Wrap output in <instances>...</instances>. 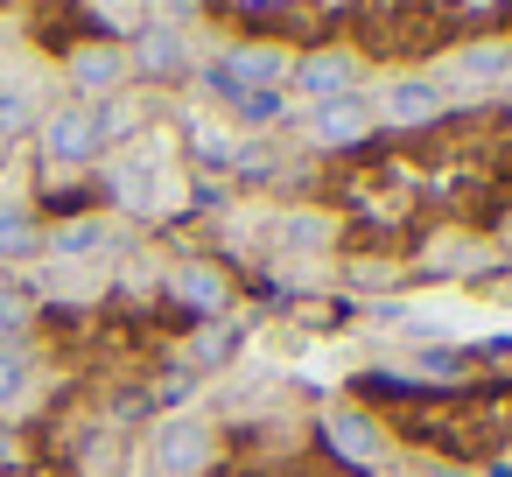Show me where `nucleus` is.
Here are the masks:
<instances>
[{"label":"nucleus","mask_w":512,"mask_h":477,"mask_svg":"<svg viewBox=\"0 0 512 477\" xmlns=\"http://www.w3.org/2000/svg\"><path fill=\"white\" fill-rule=\"evenodd\" d=\"M120 78H127V57H120L113 43H85V50L71 57V85H78V92H92V99H99V92H113Z\"/></svg>","instance_id":"nucleus-7"},{"label":"nucleus","mask_w":512,"mask_h":477,"mask_svg":"<svg viewBox=\"0 0 512 477\" xmlns=\"http://www.w3.org/2000/svg\"><path fill=\"white\" fill-rule=\"evenodd\" d=\"M288 246L323 253V246H330V225H323V218H288Z\"/></svg>","instance_id":"nucleus-17"},{"label":"nucleus","mask_w":512,"mask_h":477,"mask_svg":"<svg viewBox=\"0 0 512 477\" xmlns=\"http://www.w3.org/2000/svg\"><path fill=\"white\" fill-rule=\"evenodd\" d=\"M99 148H106V141H99V113L64 106V113L43 120V155H50V162H92Z\"/></svg>","instance_id":"nucleus-1"},{"label":"nucleus","mask_w":512,"mask_h":477,"mask_svg":"<svg viewBox=\"0 0 512 477\" xmlns=\"http://www.w3.org/2000/svg\"><path fill=\"white\" fill-rule=\"evenodd\" d=\"M176 295H183L190 309H218V302H225V281H218L211 267H176Z\"/></svg>","instance_id":"nucleus-13"},{"label":"nucleus","mask_w":512,"mask_h":477,"mask_svg":"<svg viewBox=\"0 0 512 477\" xmlns=\"http://www.w3.org/2000/svg\"><path fill=\"white\" fill-rule=\"evenodd\" d=\"M29 393V358L22 351H0V407H15Z\"/></svg>","instance_id":"nucleus-15"},{"label":"nucleus","mask_w":512,"mask_h":477,"mask_svg":"<svg viewBox=\"0 0 512 477\" xmlns=\"http://www.w3.org/2000/svg\"><path fill=\"white\" fill-rule=\"evenodd\" d=\"M190 141H197L211 162H232V155H239V141H232L225 127H211V120H197V127H190Z\"/></svg>","instance_id":"nucleus-16"},{"label":"nucleus","mask_w":512,"mask_h":477,"mask_svg":"<svg viewBox=\"0 0 512 477\" xmlns=\"http://www.w3.org/2000/svg\"><path fill=\"white\" fill-rule=\"evenodd\" d=\"M36 246H43V232H36L29 204H0V260H29Z\"/></svg>","instance_id":"nucleus-10"},{"label":"nucleus","mask_w":512,"mask_h":477,"mask_svg":"<svg viewBox=\"0 0 512 477\" xmlns=\"http://www.w3.org/2000/svg\"><path fill=\"white\" fill-rule=\"evenodd\" d=\"M449 71H456V85H498L512 71V43H470L449 57Z\"/></svg>","instance_id":"nucleus-9"},{"label":"nucleus","mask_w":512,"mask_h":477,"mask_svg":"<svg viewBox=\"0 0 512 477\" xmlns=\"http://www.w3.org/2000/svg\"><path fill=\"white\" fill-rule=\"evenodd\" d=\"M351 78H358V57L323 50V57H309V64L295 71V92L316 99V106H330V99H351Z\"/></svg>","instance_id":"nucleus-5"},{"label":"nucleus","mask_w":512,"mask_h":477,"mask_svg":"<svg viewBox=\"0 0 512 477\" xmlns=\"http://www.w3.org/2000/svg\"><path fill=\"white\" fill-rule=\"evenodd\" d=\"M442 113V85L435 78H386V92H379V120H393V127H421V120H435Z\"/></svg>","instance_id":"nucleus-3"},{"label":"nucleus","mask_w":512,"mask_h":477,"mask_svg":"<svg viewBox=\"0 0 512 477\" xmlns=\"http://www.w3.org/2000/svg\"><path fill=\"white\" fill-rule=\"evenodd\" d=\"M372 127H379V113H372L365 99H330V106H316V141H323V148H358Z\"/></svg>","instance_id":"nucleus-6"},{"label":"nucleus","mask_w":512,"mask_h":477,"mask_svg":"<svg viewBox=\"0 0 512 477\" xmlns=\"http://www.w3.org/2000/svg\"><path fill=\"white\" fill-rule=\"evenodd\" d=\"M8 456H15V428H8V421H0V463H8Z\"/></svg>","instance_id":"nucleus-18"},{"label":"nucleus","mask_w":512,"mask_h":477,"mask_svg":"<svg viewBox=\"0 0 512 477\" xmlns=\"http://www.w3.org/2000/svg\"><path fill=\"white\" fill-rule=\"evenodd\" d=\"M330 442H337V456H351L358 470H372V463H386V435H379V421L372 414H358V407H330Z\"/></svg>","instance_id":"nucleus-4"},{"label":"nucleus","mask_w":512,"mask_h":477,"mask_svg":"<svg viewBox=\"0 0 512 477\" xmlns=\"http://www.w3.org/2000/svg\"><path fill=\"white\" fill-rule=\"evenodd\" d=\"M36 127V99L29 92H8V99H0V141H22Z\"/></svg>","instance_id":"nucleus-14"},{"label":"nucleus","mask_w":512,"mask_h":477,"mask_svg":"<svg viewBox=\"0 0 512 477\" xmlns=\"http://www.w3.org/2000/svg\"><path fill=\"white\" fill-rule=\"evenodd\" d=\"M211 463V428L204 421H169L155 435V477H197Z\"/></svg>","instance_id":"nucleus-2"},{"label":"nucleus","mask_w":512,"mask_h":477,"mask_svg":"<svg viewBox=\"0 0 512 477\" xmlns=\"http://www.w3.org/2000/svg\"><path fill=\"white\" fill-rule=\"evenodd\" d=\"M134 64H141L148 78H176L190 57H183V36H176L169 22H155V29H141V36H134Z\"/></svg>","instance_id":"nucleus-8"},{"label":"nucleus","mask_w":512,"mask_h":477,"mask_svg":"<svg viewBox=\"0 0 512 477\" xmlns=\"http://www.w3.org/2000/svg\"><path fill=\"white\" fill-rule=\"evenodd\" d=\"M435 477H463V470H435Z\"/></svg>","instance_id":"nucleus-19"},{"label":"nucleus","mask_w":512,"mask_h":477,"mask_svg":"<svg viewBox=\"0 0 512 477\" xmlns=\"http://www.w3.org/2000/svg\"><path fill=\"white\" fill-rule=\"evenodd\" d=\"M162 169H148V162H127L120 176H113V190H120V204H134V211H155L162 204V183H155Z\"/></svg>","instance_id":"nucleus-11"},{"label":"nucleus","mask_w":512,"mask_h":477,"mask_svg":"<svg viewBox=\"0 0 512 477\" xmlns=\"http://www.w3.org/2000/svg\"><path fill=\"white\" fill-rule=\"evenodd\" d=\"M99 246H106V225H99V218H78V225L50 232V253H57V260H92Z\"/></svg>","instance_id":"nucleus-12"},{"label":"nucleus","mask_w":512,"mask_h":477,"mask_svg":"<svg viewBox=\"0 0 512 477\" xmlns=\"http://www.w3.org/2000/svg\"><path fill=\"white\" fill-rule=\"evenodd\" d=\"M505 253H512V225H505Z\"/></svg>","instance_id":"nucleus-20"}]
</instances>
